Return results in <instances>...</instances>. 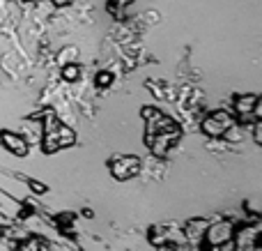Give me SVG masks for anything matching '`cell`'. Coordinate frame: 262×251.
Instances as JSON below:
<instances>
[{
  "instance_id": "3",
  "label": "cell",
  "mask_w": 262,
  "mask_h": 251,
  "mask_svg": "<svg viewBox=\"0 0 262 251\" xmlns=\"http://www.w3.org/2000/svg\"><path fill=\"white\" fill-rule=\"evenodd\" d=\"M145 120H147V134L149 136H159V134H170L175 129H180L175 122H172L168 115H163L161 111L154 109H145Z\"/></svg>"
},
{
  "instance_id": "5",
  "label": "cell",
  "mask_w": 262,
  "mask_h": 251,
  "mask_svg": "<svg viewBox=\"0 0 262 251\" xmlns=\"http://www.w3.org/2000/svg\"><path fill=\"white\" fill-rule=\"evenodd\" d=\"M235 113L246 122L260 120V97L258 95H239L235 97Z\"/></svg>"
},
{
  "instance_id": "7",
  "label": "cell",
  "mask_w": 262,
  "mask_h": 251,
  "mask_svg": "<svg viewBox=\"0 0 262 251\" xmlns=\"http://www.w3.org/2000/svg\"><path fill=\"white\" fill-rule=\"evenodd\" d=\"M0 141H3V145L7 148L12 155H16V157L28 155V141L23 136H18V134L3 132V134H0Z\"/></svg>"
},
{
  "instance_id": "6",
  "label": "cell",
  "mask_w": 262,
  "mask_h": 251,
  "mask_svg": "<svg viewBox=\"0 0 262 251\" xmlns=\"http://www.w3.org/2000/svg\"><path fill=\"white\" fill-rule=\"evenodd\" d=\"M207 226H209V221H205V219L189 221L186 228H182L186 235V244H189V247H200L205 240V233H207Z\"/></svg>"
},
{
  "instance_id": "4",
  "label": "cell",
  "mask_w": 262,
  "mask_h": 251,
  "mask_svg": "<svg viewBox=\"0 0 262 251\" xmlns=\"http://www.w3.org/2000/svg\"><path fill=\"white\" fill-rule=\"evenodd\" d=\"M235 224L232 221H214V224L207 226V233H205V240H207V247H219V244L228 242V240L235 238Z\"/></svg>"
},
{
  "instance_id": "2",
  "label": "cell",
  "mask_w": 262,
  "mask_h": 251,
  "mask_svg": "<svg viewBox=\"0 0 262 251\" xmlns=\"http://www.w3.org/2000/svg\"><path fill=\"white\" fill-rule=\"evenodd\" d=\"M140 169H143V161L138 159V157H115L113 161H111V173H113L115 180H131L134 175L140 173Z\"/></svg>"
},
{
  "instance_id": "10",
  "label": "cell",
  "mask_w": 262,
  "mask_h": 251,
  "mask_svg": "<svg viewBox=\"0 0 262 251\" xmlns=\"http://www.w3.org/2000/svg\"><path fill=\"white\" fill-rule=\"evenodd\" d=\"M53 3H55V5H69L72 0H53Z\"/></svg>"
},
{
  "instance_id": "8",
  "label": "cell",
  "mask_w": 262,
  "mask_h": 251,
  "mask_svg": "<svg viewBox=\"0 0 262 251\" xmlns=\"http://www.w3.org/2000/svg\"><path fill=\"white\" fill-rule=\"evenodd\" d=\"M78 76H81V69H78L76 62L64 65V69H62V78H64V81H76Z\"/></svg>"
},
{
  "instance_id": "9",
  "label": "cell",
  "mask_w": 262,
  "mask_h": 251,
  "mask_svg": "<svg viewBox=\"0 0 262 251\" xmlns=\"http://www.w3.org/2000/svg\"><path fill=\"white\" fill-rule=\"evenodd\" d=\"M111 81H113V74H111V72H101L99 76H97V86H99V88L111 86Z\"/></svg>"
},
{
  "instance_id": "1",
  "label": "cell",
  "mask_w": 262,
  "mask_h": 251,
  "mask_svg": "<svg viewBox=\"0 0 262 251\" xmlns=\"http://www.w3.org/2000/svg\"><path fill=\"white\" fill-rule=\"evenodd\" d=\"M237 124V118L232 113H226V111H216V113L207 115L203 120V132L212 138H221L223 134L228 132L230 127Z\"/></svg>"
}]
</instances>
